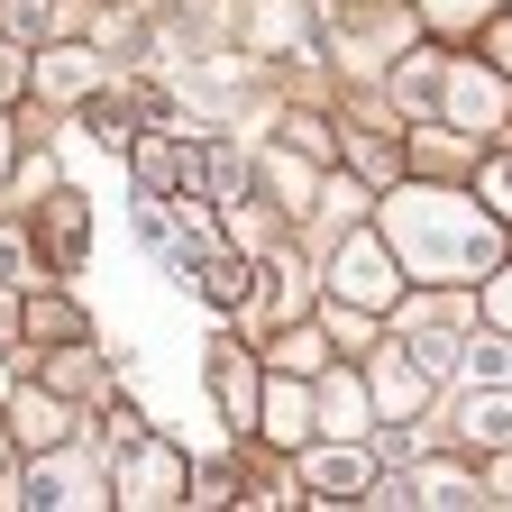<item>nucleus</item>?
<instances>
[{
    "label": "nucleus",
    "instance_id": "nucleus-23",
    "mask_svg": "<svg viewBox=\"0 0 512 512\" xmlns=\"http://www.w3.org/2000/svg\"><path fill=\"white\" fill-rule=\"evenodd\" d=\"M19 83H28V64H19V46H0V101H10Z\"/></svg>",
    "mask_w": 512,
    "mask_h": 512
},
{
    "label": "nucleus",
    "instance_id": "nucleus-17",
    "mask_svg": "<svg viewBox=\"0 0 512 512\" xmlns=\"http://www.w3.org/2000/svg\"><path fill=\"white\" fill-rule=\"evenodd\" d=\"M412 503H476V476L467 467H421L412 476Z\"/></svg>",
    "mask_w": 512,
    "mask_h": 512
},
{
    "label": "nucleus",
    "instance_id": "nucleus-20",
    "mask_svg": "<svg viewBox=\"0 0 512 512\" xmlns=\"http://www.w3.org/2000/svg\"><path fill=\"white\" fill-rule=\"evenodd\" d=\"M275 366H284V375H311V366H320V330H284V339H275Z\"/></svg>",
    "mask_w": 512,
    "mask_h": 512
},
{
    "label": "nucleus",
    "instance_id": "nucleus-25",
    "mask_svg": "<svg viewBox=\"0 0 512 512\" xmlns=\"http://www.w3.org/2000/svg\"><path fill=\"white\" fill-rule=\"evenodd\" d=\"M0 165H10V119H0Z\"/></svg>",
    "mask_w": 512,
    "mask_h": 512
},
{
    "label": "nucleus",
    "instance_id": "nucleus-10",
    "mask_svg": "<svg viewBox=\"0 0 512 512\" xmlns=\"http://www.w3.org/2000/svg\"><path fill=\"white\" fill-rule=\"evenodd\" d=\"M375 421V394H366V384L357 375H320V430H330V439H357Z\"/></svg>",
    "mask_w": 512,
    "mask_h": 512
},
{
    "label": "nucleus",
    "instance_id": "nucleus-1",
    "mask_svg": "<svg viewBox=\"0 0 512 512\" xmlns=\"http://www.w3.org/2000/svg\"><path fill=\"white\" fill-rule=\"evenodd\" d=\"M384 247L412 284H476L503 266V220L476 202V192H448V183H394L375 211Z\"/></svg>",
    "mask_w": 512,
    "mask_h": 512
},
{
    "label": "nucleus",
    "instance_id": "nucleus-22",
    "mask_svg": "<svg viewBox=\"0 0 512 512\" xmlns=\"http://www.w3.org/2000/svg\"><path fill=\"white\" fill-rule=\"evenodd\" d=\"M485 311H494V330H512V266L485 275Z\"/></svg>",
    "mask_w": 512,
    "mask_h": 512
},
{
    "label": "nucleus",
    "instance_id": "nucleus-16",
    "mask_svg": "<svg viewBox=\"0 0 512 512\" xmlns=\"http://www.w3.org/2000/svg\"><path fill=\"white\" fill-rule=\"evenodd\" d=\"M458 366H467V384H512V330L467 339V348H458Z\"/></svg>",
    "mask_w": 512,
    "mask_h": 512
},
{
    "label": "nucleus",
    "instance_id": "nucleus-8",
    "mask_svg": "<svg viewBox=\"0 0 512 512\" xmlns=\"http://www.w3.org/2000/svg\"><path fill=\"white\" fill-rule=\"evenodd\" d=\"M458 439L467 448H512V384H467L458 394Z\"/></svg>",
    "mask_w": 512,
    "mask_h": 512
},
{
    "label": "nucleus",
    "instance_id": "nucleus-18",
    "mask_svg": "<svg viewBox=\"0 0 512 512\" xmlns=\"http://www.w3.org/2000/svg\"><path fill=\"white\" fill-rule=\"evenodd\" d=\"M0 284H19V293H37V284H46V266L28 256V238H19V229H0Z\"/></svg>",
    "mask_w": 512,
    "mask_h": 512
},
{
    "label": "nucleus",
    "instance_id": "nucleus-5",
    "mask_svg": "<svg viewBox=\"0 0 512 512\" xmlns=\"http://www.w3.org/2000/svg\"><path fill=\"white\" fill-rule=\"evenodd\" d=\"M366 485H375V467H366V448H302V494L311 503H366Z\"/></svg>",
    "mask_w": 512,
    "mask_h": 512
},
{
    "label": "nucleus",
    "instance_id": "nucleus-4",
    "mask_svg": "<svg viewBox=\"0 0 512 512\" xmlns=\"http://www.w3.org/2000/svg\"><path fill=\"white\" fill-rule=\"evenodd\" d=\"M110 503H192V467L174 458L165 439H138V448H119Z\"/></svg>",
    "mask_w": 512,
    "mask_h": 512
},
{
    "label": "nucleus",
    "instance_id": "nucleus-11",
    "mask_svg": "<svg viewBox=\"0 0 512 512\" xmlns=\"http://www.w3.org/2000/svg\"><path fill=\"white\" fill-rule=\"evenodd\" d=\"M256 37H275L284 55H311V10L302 0H247V46Z\"/></svg>",
    "mask_w": 512,
    "mask_h": 512
},
{
    "label": "nucleus",
    "instance_id": "nucleus-14",
    "mask_svg": "<svg viewBox=\"0 0 512 512\" xmlns=\"http://www.w3.org/2000/svg\"><path fill=\"white\" fill-rule=\"evenodd\" d=\"M28 339H55V348H83V311L74 302H55V293H28Z\"/></svg>",
    "mask_w": 512,
    "mask_h": 512
},
{
    "label": "nucleus",
    "instance_id": "nucleus-12",
    "mask_svg": "<svg viewBox=\"0 0 512 512\" xmlns=\"http://www.w3.org/2000/svg\"><path fill=\"white\" fill-rule=\"evenodd\" d=\"M211 394H220V412H229L238 430H256V403H266V394H256V366H247L238 348L211 357Z\"/></svg>",
    "mask_w": 512,
    "mask_h": 512
},
{
    "label": "nucleus",
    "instance_id": "nucleus-2",
    "mask_svg": "<svg viewBox=\"0 0 512 512\" xmlns=\"http://www.w3.org/2000/svg\"><path fill=\"white\" fill-rule=\"evenodd\" d=\"M439 119L467 128V138H494V128L512 119V74H476V64H458V74H439Z\"/></svg>",
    "mask_w": 512,
    "mask_h": 512
},
{
    "label": "nucleus",
    "instance_id": "nucleus-21",
    "mask_svg": "<svg viewBox=\"0 0 512 512\" xmlns=\"http://www.w3.org/2000/svg\"><path fill=\"white\" fill-rule=\"evenodd\" d=\"M138 421H147L138 403H119V412H101V439H110V448H138V439H147Z\"/></svg>",
    "mask_w": 512,
    "mask_h": 512
},
{
    "label": "nucleus",
    "instance_id": "nucleus-15",
    "mask_svg": "<svg viewBox=\"0 0 512 512\" xmlns=\"http://www.w3.org/2000/svg\"><path fill=\"white\" fill-rule=\"evenodd\" d=\"M192 275H202V302H220V311H238V302L256 293L247 256H202V266H192Z\"/></svg>",
    "mask_w": 512,
    "mask_h": 512
},
{
    "label": "nucleus",
    "instance_id": "nucleus-9",
    "mask_svg": "<svg viewBox=\"0 0 512 512\" xmlns=\"http://www.w3.org/2000/svg\"><path fill=\"white\" fill-rule=\"evenodd\" d=\"M421 403H430V366L403 357V348H384V357H375V412L403 421V412H421Z\"/></svg>",
    "mask_w": 512,
    "mask_h": 512
},
{
    "label": "nucleus",
    "instance_id": "nucleus-19",
    "mask_svg": "<svg viewBox=\"0 0 512 512\" xmlns=\"http://www.w3.org/2000/svg\"><path fill=\"white\" fill-rule=\"evenodd\" d=\"M485 10H494V0H421V19H430V28H448V37H467Z\"/></svg>",
    "mask_w": 512,
    "mask_h": 512
},
{
    "label": "nucleus",
    "instance_id": "nucleus-7",
    "mask_svg": "<svg viewBox=\"0 0 512 512\" xmlns=\"http://www.w3.org/2000/svg\"><path fill=\"white\" fill-rule=\"evenodd\" d=\"M10 421H19L28 448H74V403L46 394V384H19V394H10Z\"/></svg>",
    "mask_w": 512,
    "mask_h": 512
},
{
    "label": "nucleus",
    "instance_id": "nucleus-26",
    "mask_svg": "<svg viewBox=\"0 0 512 512\" xmlns=\"http://www.w3.org/2000/svg\"><path fill=\"white\" fill-rule=\"evenodd\" d=\"M0 458H10V439H0Z\"/></svg>",
    "mask_w": 512,
    "mask_h": 512
},
{
    "label": "nucleus",
    "instance_id": "nucleus-24",
    "mask_svg": "<svg viewBox=\"0 0 512 512\" xmlns=\"http://www.w3.org/2000/svg\"><path fill=\"white\" fill-rule=\"evenodd\" d=\"M494 74H512V19L494 28Z\"/></svg>",
    "mask_w": 512,
    "mask_h": 512
},
{
    "label": "nucleus",
    "instance_id": "nucleus-13",
    "mask_svg": "<svg viewBox=\"0 0 512 512\" xmlns=\"http://www.w3.org/2000/svg\"><path fill=\"white\" fill-rule=\"evenodd\" d=\"M311 412H320V394H302V384H266V421H256V430H266L275 448H302L311 439Z\"/></svg>",
    "mask_w": 512,
    "mask_h": 512
},
{
    "label": "nucleus",
    "instance_id": "nucleus-6",
    "mask_svg": "<svg viewBox=\"0 0 512 512\" xmlns=\"http://www.w3.org/2000/svg\"><path fill=\"white\" fill-rule=\"evenodd\" d=\"M28 83H37V92H55V101H83V92H101V83H110V55H92V46H55V55H37V64H28Z\"/></svg>",
    "mask_w": 512,
    "mask_h": 512
},
{
    "label": "nucleus",
    "instance_id": "nucleus-3",
    "mask_svg": "<svg viewBox=\"0 0 512 512\" xmlns=\"http://www.w3.org/2000/svg\"><path fill=\"white\" fill-rule=\"evenodd\" d=\"M394 284H403V266H394V247H384V229H357V238L339 247V266H330V293L357 302V311H384V302H394Z\"/></svg>",
    "mask_w": 512,
    "mask_h": 512
}]
</instances>
